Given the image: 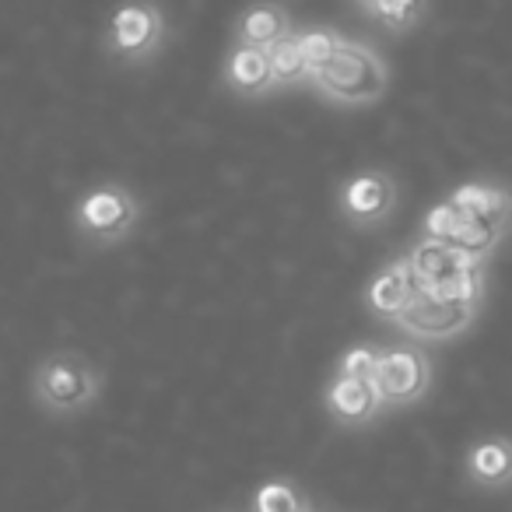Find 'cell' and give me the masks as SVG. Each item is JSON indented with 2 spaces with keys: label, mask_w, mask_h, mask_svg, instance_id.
<instances>
[{
  "label": "cell",
  "mask_w": 512,
  "mask_h": 512,
  "mask_svg": "<svg viewBox=\"0 0 512 512\" xmlns=\"http://www.w3.org/2000/svg\"><path fill=\"white\" fill-rule=\"evenodd\" d=\"M432 383V362L418 348H390L376 355V372H372V390L379 404L400 407L418 400Z\"/></svg>",
  "instance_id": "cell-5"
},
{
  "label": "cell",
  "mask_w": 512,
  "mask_h": 512,
  "mask_svg": "<svg viewBox=\"0 0 512 512\" xmlns=\"http://www.w3.org/2000/svg\"><path fill=\"white\" fill-rule=\"evenodd\" d=\"M36 400L53 414H78L102 393V372L81 351H50L32 376Z\"/></svg>",
  "instance_id": "cell-2"
},
{
  "label": "cell",
  "mask_w": 512,
  "mask_h": 512,
  "mask_svg": "<svg viewBox=\"0 0 512 512\" xmlns=\"http://www.w3.org/2000/svg\"><path fill=\"white\" fill-rule=\"evenodd\" d=\"M309 81H313L320 99L334 102L341 109H362V106H376L386 95V88H390V67H386V60L372 46L341 36L330 64L323 71H316Z\"/></svg>",
  "instance_id": "cell-1"
},
{
  "label": "cell",
  "mask_w": 512,
  "mask_h": 512,
  "mask_svg": "<svg viewBox=\"0 0 512 512\" xmlns=\"http://www.w3.org/2000/svg\"><path fill=\"white\" fill-rule=\"evenodd\" d=\"M449 200L460 207L467 225H505V218H509V193L502 186L467 183V186H456Z\"/></svg>",
  "instance_id": "cell-11"
},
{
  "label": "cell",
  "mask_w": 512,
  "mask_h": 512,
  "mask_svg": "<svg viewBox=\"0 0 512 512\" xmlns=\"http://www.w3.org/2000/svg\"><path fill=\"white\" fill-rule=\"evenodd\" d=\"M292 43H295V50H299L302 64H306L309 78H313L316 71H323V67L330 64L341 36H337L334 29H306V32H292Z\"/></svg>",
  "instance_id": "cell-17"
},
{
  "label": "cell",
  "mask_w": 512,
  "mask_h": 512,
  "mask_svg": "<svg viewBox=\"0 0 512 512\" xmlns=\"http://www.w3.org/2000/svg\"><path fill=\"white\" fill-rule=\"evenodd\" d=\"M404 260H407V267H411L414 281H418L421 288L439 285V281L453 278L460 267L474 264V260H467L460 249L446 246V242H435V239H418Z\"/></svg>",
  "instance_id": "cell-9"
},
{
  "label": "cell",
  "mask_w": 512,
  "mask_h": 512,
  "mask_svg": "<svg viewBox=\"0 0 512 512\" xmlns=\"http://www.w3.org/2000/svg\"><path fill=\"white\" fill-rule=\"evenodd\" d=\"M418 288L421 285L414 281L407 260H393V264L383 267V271H379V278L369 285V292H365V302H369L372 313L383 316V320H397V313L407 306V299H411Z\"/></svg>",
  "instance_id": "cell-10"
},
{
  "label": "cell",
  "mask_w": 512,
  "mask_h": 512,
  "mask_svg": "<svg viewBox=\"0 0 512 512\" xmlns=\"http://www.w3.org/2000/svg\"><path fill=\"white\" fill-rule=\"evenodd\" d=\"M463 228H467V218L460 214V207H456L453 200H442V204H435L432 211L425 214V235H421V239H435V242L453 246L463 235Z\"/></svg>",
  "instance_id": "cell-19"
},
{
  "label": "cell",
  "mask_w": 512,
  "mask_h": 512,
  "mask_svg": "<svg viewBox=\"0 0 512 512\" xmlns=\"http://www.w3.org/2000/svg\"><path fill=\"white\" fill-rule=\"evenodd\" d=\"M225 81L239 95H267L274 88L271 64H267V50H253V46H235L232 57L225 64Z\"/></svg>",
  "instance_id": "cell-13"
},
{
  "label": "cell",
  "mask_w": 512,
  "mask_h": 512,
  "mask_svg": "<svg viewBox=\"0 0 512 512\" xmlns=\"http://www.w3.org/2000/svg\"><path fill=\"white\" fill-rule=\"evenodd\" d=\"M376 355H379L376 348H351L348 355L341 358V372H337V376L372 383V372H376Z\"/></svg>",
  "instance_id": "cell-21"
},
{
  "label": "cell",
  "mask_w": 512,
  "mask_h": 512,
  "mask_svg": "<svg viewBox=\"0 0 512 512\" xmlns=\"http://www.w3.org/2000/svg\"><path fill=\"white\" fill-rule=\"evenodd\" d=\"M295 32L292 11L278 0H260L246 8L235 22V46H253V50H271L274 43L288 39Z\"/></svg>",
  "instance_id": "cell-8"
},
{
  "label": "cell",
  "mask_w": 512,
  "mask_h": 512,
  "mask_svg": "<svg viewBox=\"0 0 512 512\" xmlns=\"http://www.w3.org/2000/svg\"><path fill=\"white\" fill-rule=\"evenodd\" d=\"M327 407H330V414H334L337 421H344V425H362V421H369L383 404H379L372 383L337 376L334 383H330V390H327Z\"/></svg>",
  "instance_id": "cell-12"
},
{
  "label": "cell",
  "mask_w": 512,
  "mask_h": 512,
  "mask_svg": "<svg viewBox=\"0 0 512 512\" xmlns=\"http://www.w3.org/2000/svg\"><path fill=\"white\" fill-rule=\"evenodd\" d=\"M267 64H271L274 88L278 85H299V81L309 78V71H306V64H302L299 50H295L292 36L281 39V43H274L271 50H267Z\"/></svg>",
  "instance_id": "cell-18"
},
{
  "label": "cell",
  "mask_w": 512,
  "mask_h": 512,
  "mask_svg": "<svg viewBox=\"0 0 512 512\" xmlns=\"http://www.w3.org/2000/svg\"><path fill=\"white\" fill-rule=\"evenodd\" d=\"M397 207V183H393L390 172L383 169H369L351 176L341 186V214L344 221L358 228H376Z\"/></svg>",
  "instance_id": "cell-7"
},
{
  "label": "cell",
  "mask_w": 512,
  "mask_h": 512,
  "mask_svg": "<svg viewBox=\"0 0 512 512\" xmlns=\"http://www.w3.org/2000/svg\"><path fill=\"white\" fill-rule=\"evenodd\" d=\"M477 309L481 306L442 302V299H435V295H428L425 288H418L393 323H397L404 334L418 337V341H446V337L463 334V330L477 320Z\"/></svg>",
  "instance_id": "cell-6"
},
{
  "label": "cell",
  "mask_w": 512,
  "mask_h": 512,
  "mask_svg": "<svg viewBox=\"0 0 512 512\" xmlns=\"http://www.w3.org/2000/svg\"><path fill=\"white\" fill-rule=\"evenodd\" d=\"M428 295L442 302H460V306H481L484 299V264H467L453 274V278L439 281V285L425 288Z\"/></svg>",
  "instance_id": "cell-15"
},
{
  "label": "cell",
  "mask_w": 512,
  "mask_h": 512,
  "mask_svg": "<svg viewBox=\"0 0 512 512\" xmlns=\"http://www.w3.org/2000/svg\"><path fill=\"white\" fill-rule=\"evenodd\" d=\"M256 512H306L299 491L285 481H271L256 495Z\"/></svg>",
  "instance_id": "cell-20"
},
{
  "label": "cell",
  "mask_w": 512,
  "mask_h": 512,
  "mask_svg": "<svg viewBox=\"0 0 512 512\" xmlns=\"http://www.w3.org/2000/svg\"><path fill=\"white\" fill-rule=\"evenodd\" d=\"M141 221V197L123 183H99L74 204V228L92 246H116Z\"/></svg>",
  "instance_id": "cell-3"
},
{
  "label": "cell",
  "mask_w": 512,
  "mask_h": 512,
  "mask_svg": "<svg viewBox=\"0 0 512 512\" xmlns=\"http://www.w3.org/2000/svg\"><path fill=\"white\" fill-rule=\"evenodd\" d=\"M509 467H512V456L502 439L481 442L467 456V470L477 484H505L509 481Z\"/></svg>",
  "instance_id": "cell-14"
},
{
  "label": "cell",
  "mask_w": 512,
  "mask_h": 512,
  "mask_svg": "<svg viewBox=\"0 0 512 512\" xmlns=\"http://www.w3.org/2000/svg\"><path fill=\"white\" fill-rule=\"evenodd\" d=\"M165 43V15L151 0H130L113 11L106 29V53L120 64H148Z\"/></svg>",
  "instance_id": "cell-4"
},
{
  "label": "cell",
  "mask_w": 512,
  "mask_h": 512,
  "mask_svg": "<svg viewBox=\"0 0 512 512\" xmlns=\"http://www.w3.org/2000/svg\"><path fill=\"white\" fill-rule=\"evenodd\" d=\"M428 8H432L428 0H372L365 11H369V15L383 25V29L411 32L428 18Z\"/></svg>",
  "instance_id": "cell-16"
},
{
  "label": "cell",
  "mask_w": 512,
  "mask_h": 512,
  "mask_svg": "<svg viewBox=\"0 0 512 512\" xmlns=\"http://www.w3.org/2000/svg\"><path fill=\"white\" fill-rule=\"evenodd\" d=\"M358 4H362V8H369V4H372V0H358Z\"/></svg>",
  "instance_id": "cell-22"
}]
</instances>
